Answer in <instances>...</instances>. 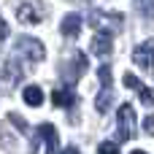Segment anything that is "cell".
Returning <instances> with one entry per match:
<instances>
[{
  "mask_svg": "<svg viewBox=\"0 0 154 154\" xmlns=\"http://www.w3.org/2000/svg\"><path fill=\"white\" fill-rule=\"evenodd\" d=\"M60 30H62V35H68V38H76V35L81 32V16H79V14H68V16L62 19Z\"/></svg>",
  "mask_w": 154,
  "mask_h": 154,
  "instance_id": "8",
  "label": "cell"
},
{
  "mask_svg": "<svg viewBox=\"0 0 154 154\" xmlns=\"http://www.w3.org/2000/svg\"><path fill=\"white\" fill-rule=\"evenodd\" d=\"M97 76H100V81H103V89H111V65H100Z\"/></svg>",
  "mask_w": 154,
  "mask_h": 154,
  "instance_id": "12",
  "label": "cell"
},
{
  "mask_svg": "<svg viewBox=\"0 0 154 154\" xmlns=\"http://www.w3.org/2000/svg\"><path fill=\"white\" fill-rule=\"evenodd\" d=\"M138 8H141V14H149V16H154V3H149V5H146V3H141Z\"/></svg>",
  "mask_w": 154,
  "mask_h": 154,
  "instance_id": "17",
  "label": "cell"
},
{
  "mask_svg": "<svg viewBox=\"0 0 154 154\" xmlns=\"http://www.w3.org/2000/svg\"><path fill=\"white\" fill-rule=\"evenodd\" d=\"M5 35H8V24L3 22V16H0V43L5 41Z\"/></svg>",
  "mask_w": 154,
  "mask_h": 154,
  "instance_id": "18",
  "label": "cell"
},
{
  "mask_svg": "<svg viewBox=\"0 0 154 154\" xmlns=\"http://www.w3.org/2000/svg\"><path fill=\"white\" fill-rule=\"evenodd\" d=\"M116 127H119V138L122 141L135 138V108L130 103H122L116 108Z\"/></svg>",
  "mask_w": 154,
  "mask_h": 154,
  "instance_id": "1",
  "label": "cell"
},
{
  "mask_svg": "<svg viewBox=\"0 0 154 154\" xmlns=\"http://www.w3.org/2000/svg\"><path fill=\"white\" fill-rule=\"evenodd\" d=\"M111 38H114V32L111 30H103V32H97L95 38H92V54H97V57H108L111 54V49H114V43H111Z\"/></svg>",
  "mask_w": 154,
  "mask_h": 154,
  "instance_id": "6",
  "label": "cell"
},
{
  "mask_svg": "<svg viewBox=\"0 0 154 154\" xmlns=\"http://www.w3.org/2000/svg\"><path fill=\"white\" fill-rule=\"evenodd\" d=\"M16 19L24 22V24H38V11H35V5L22 3V5L16 8Z\"/></svg>",
  "mask_w": 154,
  "mask_h": 154,
  "instance_id": "9",
  "label": "cell"
},
{
  "mask_svg": "<svg viewBox=\"0 0 154 154\" xmlns=\"http://www.w3.org/2000/svg\"><path fill=\"white\" fill-rule=\"evenodd\" d=\"M35 133H38V138H43V141H46V154H60V138H57L54 125L43 122V125H41Z\"/></svg>",
  "mask_w": 154,
  "mask_h": 154,
  "instance_id": "5",
  "label": "cell"
},
{
  "mask_svg": "<svg viewBox=\"0 0 154 154\" xmlns=\"http://www.w3.org/2000/svg\"><path fill=\"white\" fill-rule=\"evenodd\" d=\"M111 100H114V92H111V89H103V92L97 95V100H95L97 111H100V114H106V111H108V106H111Z\"/></svg>",
  "mask_w": 154,
  "mask_h": 154,
  "instance_id": "11",
  "label": "cell"
},
{
  "mask_svg": "<svg viewBox=\"0 0 154 154\" xmlns=\"http://www.w3.org/2000/svg\"><path fill=\"white\" fill-rule=\"evenodd\" d=\"M62 154H81V152H79L76 146H68V149H65V152H62Z\"/></svg>",
  "mask_w": 154,
  "mask_h": 154,
  "instance_id": "19",
  "label": "cell"
},
{
  "mask_svg": "<svg viewBox=\"0 0 154 154\" xmlns=\"http://www.w3.org/2000/svg\"><path fill=\"white\" fill-rule=\"evenodd\" d=\"M143 130H146L149 135H154V114H152V116H146V119H143Z\"/></svg>",
  "mask_w": 154,
  "mask_h": 154,
  "instance_id": "16",
  "label": "cell"
},
{
  "mask_svg": "<svg viewBox=\"0 0 154 154\" xmlns=\"http://www.w3.org/2000/svg\"><path fill=\"white\" fill-rule=\"evenodd\" d=\"M68 65H70V68H60V73H62V76L73 84V81H76L79 76H84V70H87V54L76 51V54H73V60H70Z\"/></svg>",
  "mask_w": 154,
  "mask_h": 154,
  "instance_id": "4",
  "label": "cell"
},
{
  "mask_svg": "<svg viewBox=\"0 0 154 154\" xmlns=\"http://www.w3.org/2000/svg\"><path fill=\"white\" fill-rule=\"evenodd\" d=\"M16 51H19V54H24L30 62H41V60L46 57L43 43H41V41H35V38H27V35L16 41Z\"/></svg>",
  "mask_w": 154,
  "mask_h": 154,
  "instance_id": "3",
  "label": "cell"
},
{
  "mask_svg": "<svg viewBox=\"0 0 154 154\" xmlns=\"http://www.w3.org/2000/svg\"><path fill=\"white\" fill-rule=\"evenodd\" d=\"M138 95H141V103H143V106H154V92L149 89V87H141Z\"/></svg>",
  "mask_w": 154,
  "mask_h": 154,
  "instance_id": "14",
  "label": "cell"
},
{
  "mask_svg": "<svg viewBox=\"0 0 154 154\" xmlns=\"http://www.w3.org/2000/svg\"><path fill=\"white\" fill-rule=\"evenodd\" d=\"M125 84H127V89H141V87H143L133 73H125Z\"/></svg>",
  "mask_w": 154,
  "mask_h": 154,
  "instance_id": "15",
  "label": "cell"
},
{
  "mask_svg": "<svg viewBox=\"0 0 154 154\" xmlns=\"http://www.w3.org/2000/svg\"><path fill=\"white\" fill-rule=\"evenodd\" d=\"M97 154H119V146H116L114 141H103V143L97 146Z\"/></svg>",
  "mask_w": 154,
  "mask_h": 154,
  "instance_id": "13",
  "label": "cell"
},
{
  "mask_svg": "<svg viewBox=\"0 0 154 154\" xmlns=\"http://www.w3.org/2000/svg\"><path fill=\"white\" fill-rule=\"evenodd\" d=\"M22 97H24L27 106H41V103H43V89H41V87H24Z\"/></svg>",
  "mask_w": 154,
  "mask_h": 154,
  "instance_id": "10",
  "label": "cell"
},
{
  "mask_svg": "<svg viewBox=\"0 0 154 154\" xmlns=\"http://www.w3.org/2000/svg\"><path fill=\"white\" fill-rule=\"evenodd\" d=\"M133 62H135L138 68L154 73V38H149V41H143V43L135 46V51H133Z\"/></svg>",
  "mask_w": 154,
  "mask_h": 154,
  "instance_id": "2",
  "label": "cell"
},
{
  "mask_svg": "<svg viewBox=\"0 0 154 154\" xmlns=\"http://www.w3.org/2000/svg\"><path fill=\"white\" fill-rule=\"evenodd\" d=\"M51 103H54L57 108H70V106L79 103V95H76L70 87H57V89L51 92Z\"/></svg>",
  "mask_w": 154,
  "mask_h": 154,
  "instance_id": "7",
  "label": "cell"
},
{
  "mask_svg": "<svg viewBox=\"0 0 154 154\" xmlns=\"http://www.w3.org/2000/svg\"><path fill=\"white\" fill-rule=\"evenodd\" d=\"M133 154H146V152H133Z\"/></svg>",
  "mask_w": 154,
  "mask_h": 154,
  "instance_id": "20",
  "label": "cell"
}]
</instances>
